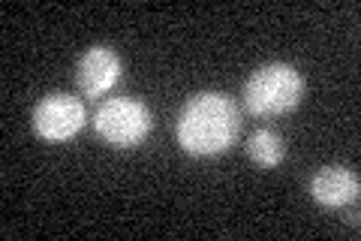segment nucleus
Here are the masks:
<instances>
[{"instance_id":"nucleus-1","label":"nucleus","mask_w":361,"mask_h":241,"mask_svg":"<svg viewBox=\"0 0 361 241\" xmlns=\"http://www.w3.org/2000/svg\"><path fill=\"white\" fill-rule=\"evenodd\" d=\"M241 130V112L232 97L205 90L187 100L178 114V145L193 157H214L232 148Z\"/></svg>"},{"instance_id":"nucleus-3","label":"nucleus","mask_w":361,"mask_h":241,"mask_svg":"<svg viewBox=\"0 0 361 241\" xmlns=\"http://www.w3.org/2000/svg\"><path fill=\"white\" fill-rule=\"evenodd\" d=\"M151 109L133 97H115L94 114V130L111 148H139L151 133Z\"/></svg>"},{"instance_id":"nucleus-5","label":"nucleus","mask_w":361,"mask_h":241,"mask_svg":"<svg viewBox=\"0 0 361 241\" xmlns=\"http://www.w3.org/2000/svg\"><path fill=\"white\" fill-rule=\"evenodd\" d=\"M121 73H123L121 57L111 49H106V45H94V49H87L82 54V61L75 66V85L82 90V97L94 100L109 94L118 85Z\"/></svg>"},{"instance_id":"nucleus-4","label":"nucleus","mask_w":361,"mask_h":241,"mask_svg":"<svg viewBox=\"0 0 361 241\" xmlns=\"http://www.w3.org/2000/svg\"><path fill=\"white\" fill-rule=\"evenodd\" d=\"M85 102L70 94H49L33 109V130L45 142H70L85 130Z\"/></svg>"},{"instance_id":"nucleus-6","label":"nucleus","mask_w":361,"mask_h":241,"mask_svg":"<svg viewBox=\"0 0 361 241\" xmlns=\"http://www.w3.org/2000/svg\"><path fill=\"white\" fill-rule=\"evenodd\" d=\"M361 193V181L346 166H325L310 178V196L325 208H346L355 205Z\"/></svg>"},{"instance_id":"nucleus-7","label":"nucleus","mask_w":361,"mask_h":241,"mask_svg":"<svg viewBox=\"0 0 361 241\" xmlns=\"http://www.w3.org/2000/svg\"><path fill=\"white\" fill-rule=\"evenodd\" d=\"M247 154H250V160L256 166H262V169H274L283 163V157H286V145L283 139L274 133V130H256L250 139H247Z\"/></svg>"},{"instance_id":"nucleus-2","label":"nucleus","mask_w":361,"mask_h":241,"mask_svg":"<svg viewBox=\"0 0 361 241\" xmlns=\"http://www.w3.org/2000/svg\"><path fill=\"white\" fill-rule=\"evenodd\" d=\"M304 100V76L289 64H265L244 85V106L256 118L289 114Z\"/></svg>"}]
</instances>
